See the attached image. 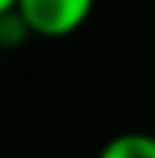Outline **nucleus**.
I'll return each mask as SVG.
<instances>
[{
  "instance_id": "nucleus-1",
  "label": "nucleus",
  "mask_w": 155,
  "mask_h": 158,
  "mask_svg": "<svg viewBox=\"0 0 155 158\" xmlns=\"http://www.w3.org/2000/svg\"><path fill=\"white\" fill-rule=\"evenodd\" d=\"M97 0H19L16 13L32 35L39 39H65L90 19Z\"/></svg>"
},
{
  "instance_id": "nucleus-2",
  "label": "nucleus",
  "mask_w": 155,
  "mask_h": 158,
  "mask_svg": "<svg viewBox=\"0 0 155 158\" xmlns=\"http://www.w3.org/2000/svg\"><path fill=\"white\" fill-rule=\"evenodd\" d=\"M97 158H155V135L152 132H116L113 139H107L100 145Z\"/></svg>"
},
{
  "instance_id": "nucleus-4",
  "label": "nucleus",
  "mask_w": 155,
  "mask_h": 158,
  "mask_svg": "<svg viewBox=\"0 0 155 158\" xmlns=\"http://www.w3.org/2000/svg\"><path fill=\"white\" fill-rule=\"evenodd\" d=\"M16 3L19 0H0V19L10 16V13H16Z\"/></svg>"
},
{
  "instance_id": "nucleus-3",
  "label": "nucleus",
  "mask_w": 155,
  "mask_h": 158,
  "mask_svg": "<svg viewBox=\"0 0 155 158\" xmlns=\"http://www.w3.org/2000/svg\"><path fill=\"white\" fill-rule=\"evenodd\" d=\"M29 26L19 19V13H10V16L0 19V48H19L26 39H29Z\"/></svg>"
}]
</instances>
